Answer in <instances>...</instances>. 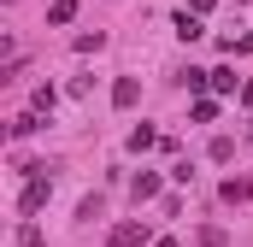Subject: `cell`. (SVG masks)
<instances>
[{
    "mask_svg": "<svg viewBox=\"0 0 253 247\" xmlns=\"http://www.w3.org/2000/svg\"><path fill=\"white\" fill-rule=\"evenodd\" d=\"M141 242H147V224H135V218H124V224L112 230V242H106V247H141Z\"/></svg>",
    "mask_w": 253,
    "mask_h": 247,
    "instance_id": "cell-1",
    "label": "cell"
},
{
    "mask_svg": "<svg viewBox=\"0 0 253 247\" xmlns=\"http://www.w3.org/2000/svg\"><path fill=\"white\" fill-rule=\"evenodd\" d=\"M171 30H177V41H200V36H206V24H200L194 12H177V18H171Z\"/></svg>",
    "mask_w": 253,
    "mask_h": 247,
    "instance_id": "cell-6",
    "label": "cell"
},
{
    "mask_svg": "<svg viewBox=\"0 0 253 247\" xmlns=\"http://www.w3.org/2000/svg\"><path fill=\"white\" fill-rule=\"evenodd\" d=\"M224 53H253V30H248V36H242V41H230Z\"/></svg>",
    "mask_w": 253,
    "mask_h": 247,
    "instance_id": "cell-18",
    "label": "cell"
},
{
    "mask_svg": "<svg viewBox=\"0 0 253 247\" xmlns=\"http://www.w3.org/2000/svg\"><path fill=\"white\" fill-rule=\"evenodd\" d=\"M212 88H218V94H242V88H236V71H230V65H218V71H212Z\"/></svg>",
    "mask_w": 253,
    "mask_h": 247,
    "instance_id": "cell-11",
    "label": "cell"
},
{
    "mask_svg": "<svg viewBox=\"0 0 253 247\" xmlns=\"http://www.w3.org/2000/svg\"><path fill=\"white\" fill-rule=\"evenodd\" d=\"M6 6H18V0H6Z\"/></svg>",
    "mask_w": 253,
    "mask_h": 247,
    "instance_id": "cell-20",
    "label": "cell"
},
{
    "mask_svg": "<svg viewBox=\"0 0 253 247\" xmlns=\"http://www.w3.org/2000/svg\"><path fill=\"white\" fill-rule=\"evenodd\" d=\"M218 194H224L230 206H248V200H253V177H224V188H218Z\"/></svg>",
    "mask_w": 253,
    "mask_h": 247,
    "instance_id": "cell-4",
    "label": "cell"
},
{
    "mask_svg": "<svg viewBox=\"0 0 253 247\" xmlns=\"http://www.w3.org/2000/svg\"><path fill=\"white\" fill-rule=\"evenodd\" d=\"M171 82H177V88H194V94H200V88H212V71H194V65H183V71H171Z\"/></svg>",
    "mask_w": 253,
    "mask_h": 247,
    "instance_id": "cell-5",
    "label": "cell"
},
{
    "mask_svg": "<svg viewBox=\"0 0 253 247\" xmlns=\"http://www.w3.org/2000/svg\"><path fill=\"white\" fill-rule=\"evenodd\" d=\"M153 141H159V135H153V129H147V124H135V129H129V147H135V153H147V147H153Z\"/></svg>",
    "mask_w": 253,
    "mask_h": 247,
    "instance_id": "cell-13",
    "label": "cell"
},
{
    "mask_svg": "<svg viewBox=\"0 0 253 247\" xmlns=\"http://www.w3.org/2000/svg\"><path fill=\"white\" fill-rule=\"evenodd\" d=\"M71 18H77V0H53L47 6V24H71Z\"/></svg>",
    "mask_w": 253,
    "mask_h": 247,
    "instance_id": "cell-12",
    "label": "cell"
},
{
    "mask_svg": "<svg viewBox=\"0 0 253 247\" xmlns=\"http://www.w3.org/2000/svg\"><path fill=\"white\" fill-rule=\"evenodd\" d=\"M129 200H135V206H147V200H159V171H141V177L129 183Z\"/></svg>",
    "mask_w": 253,
    "mask_h": 247,
    "instance_id": "cell-2",
    "label": "cell"
},
{
    "mask_svg": "<svg viewBox=\"0 0 253 247\" xmlns=\"http://www.w3.org/2000/svg\"><path fill=\"white\" fill-rule=\"evenodd\" d=\"M248 129H253V124H248Z\"/></svg>",
    "mask_w": 253,
    "mask_h": 247,
    "instance_id": "cell-21",
    "label": "cell"
},
{
    "mask_svg": "<svg viewBox=\"0 0 253 247\" xmlns=\"http://www.w3.org/2000/svg\"><path fill=\"white\" fill-rule=\"evenodd\" d=\"M153 247H177V242H171V236H159V242H153Z\"/></svg>",
    "mask_w": 253,
    "mask_h": 247,
    "instance_id": "cell-19",
    "label": "cell"
},
{
    "mask_svg": "<svg viewBox=\"0 0 253 247\" xmlns=\"http://www.w3.org/2000/svg\"><path fill=\"white\" fill-rule=\"evenodd\" d=\"M18 247H42V230H36V224H30V218H24V224H18Z\"/></svg>",
    "mask_w": 253,
    "mask_h": 247,
    "instance_id": "cell-16",
    "label": "cell"
},
{
    "mask_svg": "<svg viewBox=\"0 0 253 247\" xmlns=\"http://www.w3.org/2000/svg\"><path fill=\"white\" fill-rule=\"evenodd\" d=\"M206 153H212V165H230V159H236V135H212Z\"/></svg>",
    "mask_w": 253,
    "mask_h": 247,
    "instance_id": "cell-8",
    "label": "cell"
},
{
    "mask_svg": "<svg viewBox=\"0 0 253 247\" xmlns=\"http://www.w3.org/2000/svg\"><path fill=\"white\" fill-rule=\"evenodd\" d=\"M135 100H141V82H135V77H118V82H112V106H118V112H129Z\"/></svg>",
    "mask_w": 253,
    "mask_h": 247,
    "instance_id": "cell-3",
    "label": "cell"
},
{
    "mask_svg": "<svg viewBox=\"0 0 253 247\" xmlns=\"http://www.w3.org/2000/svg\"><path fill=\"white\" fill-rule=\"evenodd\" d=\"M53 100H59V88H53V82H42V88L30 94V112H53Z\"/></svg>",
    "mask_w": 253,
    "mask_h": 247,
    "instance_id": "cell-9",
    "label": "cell"
},
{
    "mask_svg": "<svg viewBox=\"0 0 253 247\" xmlns=\"http://www.w3.org/2000/svg\"><path fill=\"white\" fill-rule=\"evenodd\" d=\"M189 118H194V124H212V118H218V100H194Z\"/></svg>",
    "mask_w": 253,
    "mask_h": 247,
    "instance_id": "cell-15",
    "label": "cell"
},
{
    "mask_svg": "<svg viewBox=\"0 0 253 247\" xmlns=\"http://www.w3.org/2000/svg\"><path fill=\"white\" fill-rule=\"evenodd\" d=\"M100 212H106V200H100V194H88V200H83V206H77V218H83V224H94V218H100Z\"/></svg>",
    "mask_w": 253,
    "mask_h": 247,
    "instance_id": "cell-14",
    "label": "cell"
},
{
    "mask_svg": "<svg viewBox=\"0 0 253 247\" xmlns=\"http://www.w3.org/2000/svg\"><path fill=\"white\" fill-rule=\"evenodd\" d=\"M71 47H77V53H100V47H106V36H100V30H83Z\"/></svg>",
    "mask_w": 253,
    "mask_h": 247,
    "instance_id": "cell-10",
    "label": "cell"
},
{
    "mask_svg": "<svg viewBox=\"0 0 253 247\" xmlns=\"http://www.w3.org/2000/svg\"><path fill=\"white\" fill-rule=\"evenodd\" d=\"M200 247H230V242H224V230H218V224H206V230H200Z\"/></svg>",
    "mask_w": 253,
    "mask_h": 247,
    "instance_id": "cell-17",
    "label": "cell"
},
{
    "mask_svg": "<svg viewBox=\"0 0 253 247\" xmlns=\"http://www.w3.org/2000/svg\"><path fill=\"white\" fill-rule=\"evenodd\" d=\"M36 129H42V112H18V118L6 124V135H12V141H24V135H36Z\"/></svg>",
    "mask_w": 253,
    "mask_h": 247,
    "instance_id": "cell-7",
    "label": "cell"
}]
</instances>
